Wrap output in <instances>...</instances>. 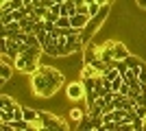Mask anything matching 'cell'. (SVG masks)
Here are the masks:
<instances>
[{
	"mask_svg": "<svg viewBox=\"0 0 146 131\" xmlns=\"http://www.w3.org/2000/svg\"><path fill=\"white\" fill-rule=\"evenodd\" d=\"M31 87H33V94L39 96V98H50L52 94L59 92V85H55L42 70H37V72L31 74Z\"/></svg>",
	"mask_w": 146,
	"mask_h": 131,
	"instance_id": "cell-1",
	"label": "cell"
},
{
	"mask_svg": "<svg viewBox=\"0 0 146 131\" xmlns=\"http://www.w3.org/2000/svg\"><path fill=\"white\" fill-rule=\"evenodd\" d=\"M39 120H42V129L44 131H63L68 129V122H63V118L55 116V114L50 112H39Z\"/></svg>",
	"mask_w": 146,
	"mask_h": 131,
	"instance_id": "cell-2",
	"label": "cell"
},
{
	"mask_svg": "<svg viewBox=\"0 0 146 131\" xmlns=\"http://www.w3.org/2000/svg\"><path fill=\"white\" fill-rule=\"evenodd\" d=\"M13 66H15L20 72H24V74H33V72L39 70V59L29 57V55H18L13 59Z\"/></svg>",
	"mask_w": 146,
	"mask_h": 131,
	"instance_id": "cell-3",
	"label": "cell"
},
{
	"mask_svg": "<svg viewBox=\"0 0 146 131\" xmlns=\"http://www.w3.org/2000/svg\"><path fill=\"white\" fill-rule=\"evenodd\" d=\"M66 96H68V100H74V103L83 100L85 98V83L83 81H72L70 85H66Z\"/></svg>",
	"mask_w": 146,
	"mask_h": 131,
	"instance_id": "cell-4",
	"label": "cell"
},
{
	"mask_svg": "<svg viewBox=\"0 0 146 131\" xmlns=\"http://www.w3.org/2000/svg\"><path fill=\"white\" fill-rule=\"evenodd\" d=\"M96 59H100V46L96 42L85 44V53H83V63H94Z\"/></svg>",
	"mask_w": 146,
	"mask_h": 131,
	"instance_id": "cell-5",
	"label": "cell"
},
{
	"mask_svg": "<svg viewBox=\"0 0 146 131\" xmlns=\"http://www.w3.org/2000/svg\"><path fill=\"white\" fill-rule=\"evenodd\" d=\"M39 70H42L44 74H46V76L50 79V81L55 83V85H59V87H61L63 83H66V76L61 74V72H59L57 68H50V66H39Z\"/></svg>",
	"mask_w": 146,
	"mask_h": 131,
	"instance_id": "cell-6",
	"label": "cell"
},
{
	"mask_svg": "<svg viewBox=\"0 0 146 131\" xmlns=\"http://www.w3.org/2000/svg\"><path fill=\"white\" fill-rule=\"evenodd\" d=\"M90 15L87 13H74V15H70V26L72 29H76V31H83L87 24H90Z\"/></svg>",
	"mask_w": 146,
	"mask_h": 131,
	"instance_id": "cell-7",
	"label": "cell"
},
{
	"mask_svg": "<svg viewBox=\"0 0 146 131\" xmlns=\"http://www.w3.org/2000/svg\"><path fill=\"white\" fill-rule=\"evenodd\" d=\"M111 50H113V57L118 59H127L129 55H131V50L127 48V44L124 42H118V39H111Z\"/></svg>",
	"mask_w": 146,
	"mask_h": 131,
	"instance_id": "cell-8",
	"label": "cell"
},
{
	"mask_svg": "<svg viewBox=\"0 0 146 131\" xmlns=\"http://www.w3.org/2000/svg\"><path fill=\"white\" fill-rule=\"evenodd\" d=\"M11 74H13V66L9 61H2L0 63V85H7Z\"/></svg>",
	"mask_w": 146,
	"mask_h": 131,
	"instance_id": "cell-9",
	"label": "cell"
},
{
	"mask_svg": "<svg viewBox=\"0 0 146 131\" xmlns=\"http://www.w3.org/2000/svg\"><path fill=\"white\" fill-rule=\"evenodd\" d=\"M124 61H127V66H129V70H133V72H137V76H140V70H142V59L140 57H135L133 53H131V55L127 57V59H124Z\"/></svg>",
	"mask_w": 146,
	"mask_h": 131,
	"instance_id": "cell-10",
	"label": "cell"
},
{
	"mask_svg": "<svg viewBox=\"0 0 146 131\" xmlns=\"http://www.w3.org/2000/svg\"><path fill=\"white\" fill-rule=\"evenodd\" d=\"M18 107V100L15 98H11L9 94H2L0 96V109H7V112H13Z\"/></svg>",
	"mask_w": 146,
	"mask_h": 131,
	"instance_id": "cell-11",
	"label": "cell"
},
{
	"mask_svg": "<svg viewBox=\"0 0 146 131\" xmlns=\"http://www.w3.org/2000/svg\"><path fill=\"white\" fill-rule=\"evenodd\" d=\"M76 129H79V131H90V129H96V118L87 114V116H85L83 120H79V125H76Z\"/></svg>",
	"mask_w": 146,
	"mask_h": 131,
	"instance_id": "cell-12",
	"label": "cell"
},
{
	"mask_svg": "<svg viewBox=\"0 0 146 131\" xmlns=\"http://www.w3.org/2000/svg\"><path fill=\"white\" fill-rule=\"evenodd\" d=\"M87 116L85 109H81V107H72L70 112H68V120H74V122H79V120H83Z\"/></svg>",
	"mask_w": 146,
	"mask_h": 131,
	"instance_id": "cell-13",
	"label": "cell"
},
{
	"mask_svg": "<svg viewBox=\"0 0 146 131\" xmlns=\"http://www.w3.org/2000/svg\"><path fill=\"white\" fill-rule=\"evenodd\" d=\"M35 22H37V20H33L31 15H26L24 20H20V26H22V31H24V33H35Z\"/></svg>",
	"mask_w": 146,
	"mask_h": 131,
	"instance_id": "cell-14",
	"label": "cell"
},
{
	"mask_svg": "<svg viewBox=\"0 0 146 131\" xmlns=\"http://www.w3.org/2000/svg\"><path fill=\"white\" fill-rule=\"evenodd\" d=\"M9 122H13V112L0 109V125H9Z\"/></svg>",
	"mask_w": 146,
	"mask_h": 131,
	"instance_id": "cell-15",
	"label": "cell"
},
{
	"mask_svg": "<svg viewBox=\"0 0 146 131\" xmlns=\"http://www.w3.org/2000/svg\"><path fill=\"white\" fill-rule=\"evenodd\" d=\"M133 112H135V116H140V118H144V116H146V105H144V103H135Z\"/></svg>",
	"mask_w": 146,
	"mask_h": 131,
	"instance_id": "cell-16",
	"label": "cell"
},
{
	"mask_svg": "<svg viewBox=\"0 0 146 131\" xmlns=\"http://www.w3.org/2000/svg\"><path fill=\"white\" fill-rule=\"evenodd\" d=\"M122 83H124V79H122V74L118 76V79H113V81H111V92H120V87H122Z\"/></svg>",
	"mask_w": 146,
	"mask_h": 131,
	"instance_id": "cell-17",
	"label": "cell"
},
{
	"mask_svg": "<svg viewBox=\"0 0 146 131\" xmlns=\"http://www.w3.org/2000/svg\"><path fill=\"white\" fill-rule=\"evenodd\" d=\"M57 26H61V29H68V26H70V15H59V20H57Z\"/></svg>",
	"mask_w": 146,
	"mask_h": 131,
	"instance_id": "cell-18",
	"label": "cell"
},
{
	"mask_svg": "<svg viewBox=\"0 0 146 131\" xmlns=\"http://www.w3.org/2000/svg\"><path fill=\"white\" fill-rule=\"evenodd\" d=\"M137 103H144V105H146V83H142V90H140V96H137Z\"/></svg>",
	"mask_w": 146,
	"mask_h": 131,
	"instance_id": "cell-19",
	"label": "cell"
},
{
	"mask_svg": "<svg viewBox=\"0 0 146 131\" xmlns=\"http://www.w3.org/2000/svg\"><path fill=\"white\" fill-rule=\"evenodd\" d=\"M140 81L146 83V63H142V70H140Z\"/></svg>",
	"mask_w": 146,
	"mask_h": 131,
	"instance_id": "cell-20",
	"label": "cell"
},
{
	"mask_svg": "<svg viewBox=\"0 0 146 131\" xmlns=\"http://www.w3.org/2000/svg\"><path fill=\"white\" fill-rule=\"evenodd\" d=\"M11 7L13 9H22V7H24V0H11Z\"/></svg>",
	"mask_w": 146,
	"mask_h": 131,
	"instance_id": "cell-21",
	"label": "cell"
},
{
	"mask_svg": "<svg viewBox=\"0 0 146 131\" xmlns=\"http://www.w3.org/2000/svg\"><path fill=\"white\" fill-rule=\"evenodd\" d=\"M135 5L140 7V9H144V11H146V0H135Z\"/></svg>",
	"mask_w": 146,
	"mask_h": 131,
	"instance_id": "cell-22",
	"label": "cell"
},
{
	"mask_svg": "<svg viewBox=\"0 0 146 131\" xmlns=\"http://www.w3.org/2000/svg\"><path fill=\"white\" fill-rule=\"evenodd\" d=\"M96 2H98L100 7H103V5H109V2H113V0H96Z\"/></svg>",
	"mask_w": 146,
	"mask_h": 131,
	"instance_id": "cell-23",
	"label": "cell"
},
{
	"mask_svg": "<svg viewBox=\"0 0 146 131\" xmlns=\"http://www.w3.org/2000/svg\"><path fill=\"white\" fill-rule=\"evenodd\" d=\"M142 129L146 131V116H144V118H142Z\"/></svg>",
	"mask_w": 146,
	"mask_h": 131,
	"instance_id": "cell-24",
	"label": "cell"
},
{
	"mask_svg": "<svg viewBox=\"0 0 146 131\" xmlns=\"http://www.w3.org/2000/svg\"><path fill=\"white\" fill-rule=\"evenodd\" d=\"M2 2H9V0H0V5H2Z\"/></svg>",
	"mask_w": 146,
	"mask_h": 131,
	"instance_id": "cell-25",
	"label": "cell"
}]
</instances>
